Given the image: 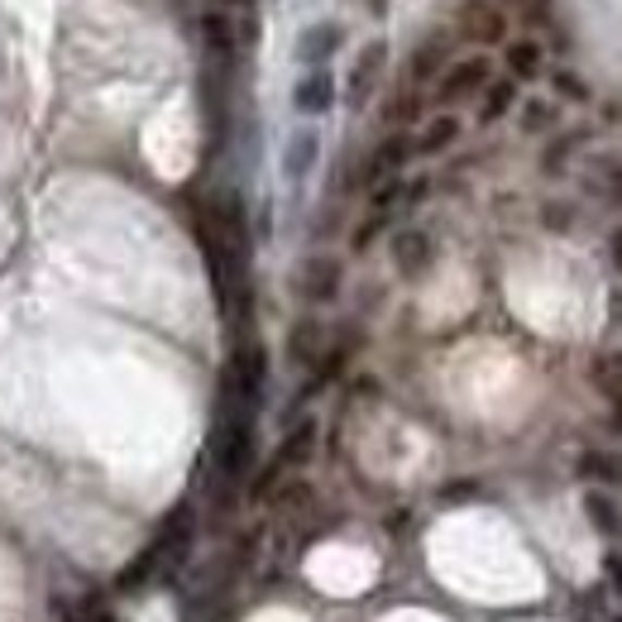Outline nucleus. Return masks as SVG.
Wrapping results in <instances>:
<instances>
[{"mask_svg": "<svg viewBox=\"0 0 622 622\" xmlns=\"http://www.w3.org/2000/svg\"><path fill=\"white\" fill-rule=\"evenodd\" d=\"M187 546H191V502H177V508L167 512L163 532H159L149 546L139 550V560H135V565H129V570H120L115 589H139V584H149L159 570L177 565V560L187 556Z\"/></svg>", "mask_w": 622, "mask_h": 622, "instance_id": "obj_1", "label": "nucleus"}, {"mask_svg": "<svg viewBox=\"0 0 622 622\" xmlns=\"http://www.w3.org/2000/svg\"><path fill=\"white\" fill-rule=\"evenodd\" d=\"M211 464L225 484H239L254 464V412L249 407H231L221 402V422L211 436Z\"/></svg>", "mask_w": 622, "mask_h": 622, "instance_id": "obj_2", "label": "nucleus"}, {"mask_svg": "<svg viewBox=\"0 0 622 622\" xmlns=\"http://www.w3.org/2000/svg\"><path fill=\"white\" fill-rule=\"evenodd\" d=\"M311 450H316V422H302V426H293L287 431V440L278 446V455H273V464L263 470V478L254 484V494H273V478H278L283 470H293V464H307L311 460Z\"/></svg>", "mask_w": 622, "mask_h": 622, "instance_id": "obj_3", "label": "nucleus"}, {"mask_svg": "<svg viewBox=\"0 0 622 622\" xmlns=\"http://www.w3.org/2000/svg\"><path fill=\"white\" fill-rule=\"evenodd\" d=\"M488 82H494V63H488L484 53H474V58H460V63H450L446 72H440V101H460V96H474V91H484Z\"/></svg>", "mask_w": 622, "mask_h": 622, "instance_id": "obj_4", "label": "nucleus"}, {"mask_svg": "<svg viewBox=\"0 0 622 622\" xmlns=\"http://www.w3.org/2000/svg\"><path fill=\"white\" fill-rule=\"evenodd\" d=\"M455 24H460V34L470 43H502V34H508V15L498 5H488V0H464Z\"/></svg>", "mask_w": 622, "mask_h": 622, "instance_id": "obj_5", "label": "nucleus"}, {"mask_svg": "<svg viewBox=\"0 0 622 622\" xmlns=\"http://www.w3.org/2000/svg\"><path fill=\"white\" fill-rule=\"evenodd\" d=\"M383 67H388V43L383 39H374L364 48V53H359V63H354V72H350V87H345V101L354 105H364L369 96L378 91V77H383Z\"/></svg>", "mask_w": 622, "mask_h": 622, "instance_id": "obj_6", "label": "nucleus"}, {"mask_svg": "<svg viewBox=\"0 0 622 622\" xmlns=\"http://www.w3.org/2000/svg\"><path fill=\"white\" fill-rule=\"evenodd\" d=\"M297 287H302V297H311V302H331L335 293H340V259H307L302 273H297Z\"/></svg>", "mask_w": 622, "mask_h": 622, "instance_id": "obj_7", "label": "nucleus"}, {"mask_svg": "<svg viewBox=\"0 0 622 622\" xmlns=\"http://www.w3.org/2000/svg\"><path fill=\"white\" fill-rule=\"evenodd\" d=\"M293 105L302 115H326L331 105H335V77L326 67H311L302 82L293 87Z\"/></svg>", "mask_w": 622, "mask_h": 622, "instance_id": "obj_8", "label": "nucleus"}, {"mask_svg": "<svg viewBox=\"0 0 622 622\" xmlns=\"http://www.w3.org/2000/svg\"><path fill=\"white\" fill-rule=\"evenodd\" d=\"M340 43H345L340 24H311V29L297 34V58L311 63V67H321V63H331V58L340 53Z\"/></svg>", "mask_w": 622, "mask_h": 622, "instance_id": "obj_9", "label": "nucleus"}, {"mask_svg": "<svg viewBox=\"0 0 622 622\" xmlns=\"http://www.w3.org/2000/svg\"><path fill=\"white\" fill-rule=\"evenodd\" d=\"M393 263H398L402 278L426 273L431 269V235L426 231H398L393 235Z\"/></svg>", "mask_w": 622, "mask_h": 622, "instance_id": "obj_10", "label": "nucleus"}, {"mask_svg": "<svg viewBox=\"0 0 622 622\" xmlns=\"http://www.w3.org/2000/svg\"><path fill=\"white\" fill-rule=\"evenodd\" d=\"M48 613H53L58 622H115L111 613V604L105 598H63V594H53V604H48Z\"/></svg>", "mask_w": 622, "mask_h": 622, "instance_id": "obj_11", "label": "nucleus"}, {"mask_svg": "<svg viewBox=\"0 0 622 622\" xmlns=\"http://www.w3.org/2000/svg\"><path fill=\"white\" fill-rule=\"evenodd\" d=\"M450 67V39L446 34H431L426 43H416V53H412V82H431V77H440V72Z\"/></svg>", "mask_w": 622, "mask_h": 622, "instance_id": "obj_12", "label": "nucleus"}, {"mask_svg": "<svg viewBox=\"0 0 622 622\" xmlns=\"http://www.w3.org/2000/svg\"><path fill=\"white\" fill-rule=\"evenodd\" d=\"M316 153H321L316 129H297V135L287 139V149H283V173L287 177H307L311 167H316Z\"/></svg>", "mask_w": 622, "mask_h": 622, "instance_id": "obj_13", "label": "nucleus"}, {"mask_svg": "<svg viewBox=\"0 0 622 622\" xmlns=\"http://www.w3.org/2000/svg\"><path fill=\"white\" fill-rule=\"evenodd\" d=\"M287 354H293L297 364H321V354H326V331H321V321H297L293 335H287Z\"/></svg>", "mask_w": 622, "mask_h": 622, "instance_id": "obj_14", "label": "nucleus"}, {"mask_svg": "<svg viewBox=\"0 0 622 622\" xmlns=\"http://www.w3.org/2000/svg\"><path fill=\"white\" fill-rule=\"evenodd\" d=\"M412 139H407V135H393V139H383L378 144V149H374V159H369V183H378V177H393V173H398V167L407 163V159H412Z\"/></svg>", "mask_w": 622, "mask_h": 622, "instance_id": "obj_15", "label": "nucleus"}, {"mask_svg": "<svg viewBox=\"0 0 622 622\" xmlns=\"http://www.w3.org/2000/svg\"><path fill=\"white\" fill-rule=\"evenodd\" d=\"M455 139H460V120H455V115H431L426 125H422V135L412 139V149H416V153H426V159H431V153L450 149Z\"/></svg>", "mask_w": 622, "mask_h": 622, "instance_id": "obj_16", "label": "nucleus"}, {"mask_svg": "<svg viewBox=\"0 0 622 622\" xmlns=\"http://www.w3.org/2000/svg\"><path fill=\"white\" fill-rule=\"evenodd\" d=\"M512 101H518V82L512 77H498L484 87V105H478V125H494V120H502L512 111Z\"/></svg>", "mask_w": 622, "mask_h": 622, "instance_id": "obj_17", "label": "nucleus"}, {"mask_svg": "<svg viewBox=\"0 0 622 622\" xmlns=\"http://www.w3.org/2000/svg\"><path fill=\"white\" fill-rule=\"evenodd\" d=\"M508 72H512V82H532V77H542V43L536 39H518V43H508Z\"/></svg>", "mask_w": 622, "mask_h": 622, "instance_id": "obj_18", "label": "nucleus"}, {"mask_svg": "<svg viewBox=\"0 0 622 622\" xmlns=\"http://www.w3.org/2000/svg\"><path fill=\"white\" fill-rule=\"evenodd\" d=\"M201 39L215 58H231L235 53V24L231 15H221V10H211V15H201Z\"/></svg>", "mask_w": 622, "mask_h": 622, "instance_id": "obj_19", "label": "nucleus"}, {"mask_svg": "<svg viewBox=\"0 0 622 622\" xmlns=\"http://www.w3.org/2000/svg\"><path fill=\"white\" fill-rule=\"evenodd\" d=\"M584 512H589V522L598 526V532H618V508H613V502H608L604 494H589V498H584Z\"/></svg>", "mask_w": 622, "mask_h": 622, "instance_id": "obj_20", "label": "nucleus"}, {"mask_svg": "<svg viewBox=\"0 0 622 622\" xmlns=\"http://www.w3.org/2000/svg\"><path fill=\"white\" fill-rule=\"evenodd\" d=\"M580 470L589 474V478H622V460H613V455H584L580 460Z\"/></svg>", "mask_w": 622, "mask_h": 622, "instance_id": "obj_21", "label": "nucleus"}, {"mask_svg": "<svg viewBox=\"0 0 622 622\" xmlns=\"http://www.w3.org/2000/svg\"><path fill=\"white\" fill-rule=\"evenodd\" d=\"M550 120H556V105H546V101H526V111H522V129H526V135H542Z\"/></svg>", "mask_w": 622, "mask_h": 622, "instance_id": "obj_22", "label": "nucleus"}, {"mask_svg": "<svg viewBox=\"0 0 622 622\" xmlns=\"http://www.w3.org/2000/svg\"><path fill=\"white\" fill-rule=\"evenodd\" d=\"M273 502H278V508H302V502H311L307 478H293L287 488H278V494H273Z\"/></svg>", "mask_w": 622, "mask_h": 622, "instance_id": "obj_23", "label": "nucleus"}, {"mask_svg": "<svg viewBox=\"0 0 622 622\" xmlns=\"http://www.w3.org/2000/svg\"><path fill=\"white\" fill-rule=\"evenodd\" d=\"M556 91L560 96H570V101H589V87H584L574 72H556Z\"/></svg>", "mask_w": 622, "mask_h": 622, "instance_id": "obj_24", "label": "nucleus"}, {"mask_svg": "<svg viewBox=\"0 0 622 622\" xmlns=\"http://www.w3.org/2000/svg\"><path fill=\"white\" fill-rule=\"evenodd\" d=\"M440 498H446V502H464V498H474V484H455V488H446Z\"/></svg>", "mask_w": 622, "mask_h": 622, "instance_id": "obj_25", "label": "nucleus"}, {"mask_svg": "<svg viewBox=\"0 0 622 622\" xmlns=\"http://www.w3.org/2000/svg\"><path fill=\"white\" fill-rule=\"evenodd\" d=\"M608 574L618 580V589H622V560H608Z\"/></svg>", "mask_w": 622, "mask_h": 622, "instance_id": "obj_26", "label": "nucleus"}, {"mask_svg": "<svg viewBox=\"0 0 622 622\" xmlns=\"http://www.w3.org/2000/svg\"><path fill=\"white\" fill-rule=\"evenodd\" d=\"M239 5H249V0H239Z\"/></svg>", "mask_w": 622, "mask_h": 622, "instance_id": "obj_27", "label": "nucleus"}, {"mask_svg": "<svg viewBox=\"0 0 622 622\" xmlns=\"http://www.w3.org/2000/svg\"><path fill=\"white\" fill-rule=\"evenodd\" d=\"M618 622H622V618H618Z\"/></svg>", "mask_w": 622, "mask_h": 622, "instance_id": "obj_28", "label": "nucleus"}]
</instances>
